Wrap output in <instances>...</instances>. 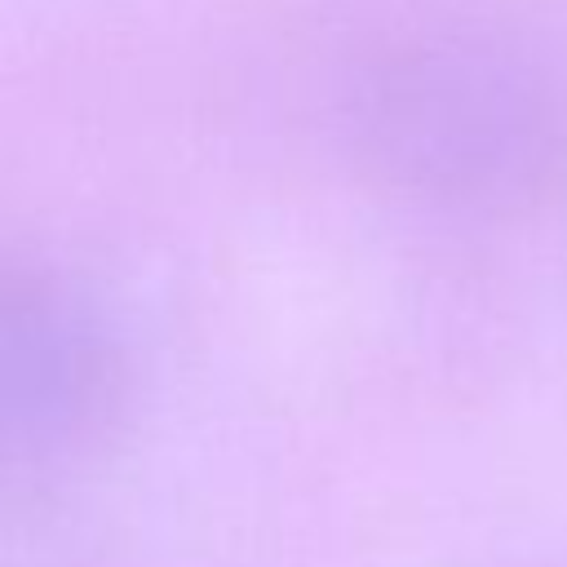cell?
Here are the masks:
<instances>
[{"mask_svg":"<svg viewBox=\"0 0 567 567\" xmlns=\"http://www.w3.org/2000/svg\"><path fill=\"white\" fill-rule=\"evenodd\" d=\"M346 124L394 195L483 221L567 199V62L536 35L452 18L403 31L354 71Z\"/></svg>","mask_w":567,"mask_h":567,"instance_id":"obj_1","label":"cell"},{"mask_svg":"<svg viewBox=\"0 0 567 567\" xmlns=\"http://www.w3.org/2000/svg\"><path fill=\"white\" fill-rule=\"evenodd\" d=\"M128 359L58 270L0 257V478H58L120 430Z\"/></svg>","mask_w":567,"mask_h":567,"instance_id":"obj_2","label":"cell"}]
</instances>
